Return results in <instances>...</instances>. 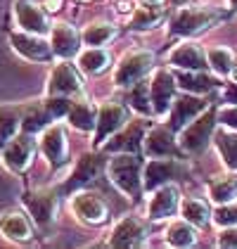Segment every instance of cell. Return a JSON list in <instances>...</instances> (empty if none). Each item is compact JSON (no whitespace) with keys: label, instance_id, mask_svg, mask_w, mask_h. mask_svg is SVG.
<instances>
[{"label":"cell","instance_id":"cell-1","mask_svg":"<svg viewBox=\"0 0 237 249\" xmlns=\"http://www.w3.org/2000/svg\"><path fill=\"white\" fill-rule=\"evenodd\" d=\"M142 161L140 154L135 152H117V157L109 159L107 164V176L109 180L117 185L131 199H140L145 192V183H142Z\"/></svg>","mask_w":237,"mask_h":249},{"label":"cell","instance_id":"cell-2","mask_svg":"<svg viewBox=\"0 0 237 249\" xmlns=\"http://www.w3.org/2000/svg\"><path fill=\"white\" fill-rule=\"evenodd\" d=\"M218 126V109L216 107H209L204 109L199 116H195L180 133H178V142L183 147V152L190 154H199L209 147V142L214 140Z\"/></svg>","mask_w":237,"mask_h":249},{"label":"cell","instance_id":"cell-3","mask_svg":"<svg viewBox=\"0 0 237 249\" xmlns=\"http://www.w3.org/2000/svg\"><path fill=\"white\" fill-rule=\"evenodd\" d=\"M220 19V12L214 7H178L169 21V36L192 38L199 31L209 29Z\"/></svg>","mask_w":237,"mask_h":249},{"label":"cell","instance_id":"cell-4","mask_svg":"<svg viewBox=\"0 0 237 249\" xmlns=\"http://www.w3.org/2000/svg\"><path fill=\"white\" fill-rule=\"evenodd\" d=\"M154 69V55L150 50H135L128 53L126 57L118 62L117 71H114V83L118 88H131L140 83L142 78H147V74Z\"/></svg>","mask_w":237,"mask_h":249},{"label":"cell","instance_id":"cell-5","mask_svg":"<svg viewBox=\"0 0 237 249\" xmlns=\"http://www.w3.org/2000/svg\"><path fill=\"white\" fill-rule=\"evenodd\" d=\"M69 207L81 223H88V226H102L109 218L107 202L90 190H76L69 199Z\"/></svg>","mask_w":237,"mask_h":249},{"label":"cell","instance_id":"cell-6","mask_svg":"<svg viewBox=\"0 0 237 249\" xmlns=\"http://www.w3.org/2000/svg\"><path fill=\"white\" fill-rule=\"evenodd\" d=\"M36 150H38V142H36L34 133H26V131H24V133L15 135L12 140H7V142L2 145V164H5L10 171L24 173L31 166Z\"/></svg>","mask_w":237,"mask_h":249},{"label":"cell","instance_id":"cell-7","mask_svg":"<svg viewBox=\"0 0 237 249\" xmlns=\"http://www.w3.org/2000/svg\"><path fill=\"white\" fill-rule=\"evenodd\" d=\"M128 124V107L121 102H102L98 107V126L93 131L95 147H102L109 135L118 133Z\"/></svg>","mask_w":237,"mask_h":249},{"label":"cell","instance_id":"cell-8","mask_svg":"<svg viewBox=\"0 0 237 249\" xmlns=\"http://www.w3.org/2000/svg\"><path fill=\"white\" fill-rule=\"evenodd\" d=\"M83 93V78L79 64H71L69 59H62L48 78V95H67L74 97Z\"/></svg>","mask_w":237,"mask_h":249},{"label":"cell","instance_id":"cell-9","mask_svg":"<svg viewBox=\"0 0 237 249\" xmlns=\"http://www.w3.org/2000/svg\"><path fill=\"white\" fill-rule=\"evenodd\" d=\"M176 88L178 81L171 69H154L152 81H150V97H152V107H154L157 116L171 112L173 100H176Z\"/></svg>","mask_w":237,"mask_h":249},{"label":"cell","instance_id":"cell-10","mask_svg":"<svg viewBox=\"0 0 237 249\" xmlns=\"http://www.w3.org/2000/svg\"><path fill=\"white\" fill-rule=\"evenodd\" d=\"M204 109H209V102L202 95H195V93H183V95H176L173 100V107L169 112V128L173 133H180L195 116H199Z\"/></svg>","mask_w":237,"mask_h":249},{"label":"cell","instance_id":"cell-11","mask_svg":"<svg viewBox=\"0 0 237 249\" xmlns=\"http://www.w3.org/2000/svg\"><path fill=\"white\" fill-rule=\"evenodd\" d=\"M180 173H183L180 157H159V159H152V161L145 164V169H142L145 190L154 192L157 188L166 185V183H173Z\"/></svg>","mask_w":237,"mask_h":249},{"label":"cell","instance_id":"cell-12","mask_svg":"<svg viewBox=\"0 0 237 249\" xmlns=\"http://www.w3.org/2000/svg\"><path fill=\"white\" fill-rule=\"evenodd\" d=\"M142 150L150 159H159V157H180L183 147L178 142L176 133L169 126H154L150 128L145 138H142Z\"/></svg>","mask_w":237,"mask_h":249},{"label":"cell","instance_id":"cell-13","mask_svg":"<svg viewBox=\"0 0 237 249\" xmlns=\"http://www.w3.org/2000/svg\"><path fill=\"white\" fill-rule=\"evenodd\" d=\"M15 19H17V26L26 34H38V36H45L50 34V21H48V15L45 10L31 2V0H17L15 2Z\"/></svg>","mask_w":237,"mask_h":249},{"label":"cell","instance_id":"cell-14","mask_svg":"<svg viewBox=\"0 0 237 249\" xmlns=\"http://www.w3.org/2000/svg\"><path fill=\"white\" fill-rule=\"evenodd\" d=\"M180 190L173 183H166L154 190V195L150 197V204H147V216L152 221H164V218H171L180 211Z\"/></svg>","mask_w":237,"mask_h":249},{"label":"cell","instance_id":"cell-15","mask_svg":"<svg viewBox=\"0 0 237 249\" xmlns=\"http://www.w3.org/2000/svg\"><path fill=\"white\" fill-rule=\"evenodd\" d=\"M10 43H12V48L19 53L21 57L29 59V62H50L55 57L50 40H43V36H38V34L19 31V34L10 36Z\"/></svg>","mask_w":237,"mask_h":249},{"label":"cell","instance_id":"cell-16","mask_svg":"<svg viewBox=\"0 0 237 249\" xmlns=\"http://www.w3.org/2000/svg\"><path fill=\"white\" fill-rule=\"evenodd\" d=\"M40 152L43 157L52 164V166H62L69 157V145H67V133L59 124H50L40 131Z\"/></svg>","mask_w":237,"mask_h":249},{"label":"cell","instance_id":"cell-17","mask_svg":"<svg viewBox=\"0 0 237 249\" xmlns=\"http://www.w3.org/2000/svg\"><path fill=\"white\" fill-rule=\"evenodd\" d=\"M169 64L176 69H190V71H204L209 69L206 50L195 40H183L176 50L169 53Z\"/></svg>","mask_w":237,"mask_h":249},{"label":"cell","instance_id":"cell-18","mask_svg":"<svg viewBox=\"0 0 237 249\" xmlns=\"http://www.w3.org/2000/svg\"><path fill=\"white\" fill-rule=\"evenodd\" d=\"M81 34L71 26V24H55L50 29V45H52V53L59 59H71L81 53Z\"/></svg>","mask_w":237,"mask_h":249},{"label":"cell","instance_id":"cell-19","mask_svg":"<svg viewBox=\"0 0 237 249\" xmlns=\"http://www.w3.org/2000/svg\"><path fill=\"white\" fill-rule=\"evenodd\" d=\"M145 242H147V230L142 226V221L133 218V216L121 218L109 235L112 247H142Z\"/></svg>","mask_w":237,"mask_h":249},{"label":"cell","instance_id":"cell-20","mask_svg":"<svg viewBox=\"0 0 237 249\" xmlns=\"http://www.w3.org/2000/svg\"><path fill=\"white\" fill-rule=\"evenodd\" d=\"M24 204L29 213L34 216V221L38 226H50L52 218H55V211H57V192L52 190H38V192H31L24 197Z\"/></svg>","mask_w":237,"mask_h":249},{"label":"cell","instance_id":"cell-21","mask_svg":"<svg viewBox=\"0 0 237 249\" xmlns=\"http://www.w3.org/2000/svg\"><path fill=\"white\" fill-rule=\"evenodd\" d=\"M102 169V159H100V154H83L79 161H76V169L74 173L67 178V183L62 185V192H67V195H74L76 190H83L95 176L100 173Z\"/></svg>","mask_w":237,"mask_h":249},{"label":"cell","instance_id":"cell-22","mask_svg":"<svg viewBox=\"0 0 237 249\" xmlns=\"http://www.w3.org/2000/svg\"><path fill=\"white\" fill-rule=\"evenodd\" d=\"M0 235L5 240H12V242H29L34 237V226H31L26 213L10 209L0 216Z\"/></svg>","mask_w":237,"mask_h":249},{"label":"cell","instance_id":"cell-23","mask_svg":"<svg viewBox=\"0 0 237 249\" xmlns=\"http://www.w3.org/2000/svg\"><path fill=\"white\" fill-rule=\"evenodd\" d=\"M173 76L178 81V88H183L185 93H195V95H206V93L216 90L218 86H220V81L216 76H209L206 69L204 71H190V69H185V71H176Z\"/></svg>","mask_w":237,"mask_h":249},{"label":"cell","instance_id":"cell-24","mask_svg":"<svg viewBox=\"0 0 237 249\" xmlns=\"http://www.w3.org/2000/svg\"><path fill=\"white\" fill-rule=\"evenodd\" d=\"M67 121H69L74 128L83 131V133H90V131H95V126H98V107H95L93 102H88V100H79V102L74 100L71 107H69Z\"/></svg>","mask_w":237,"mask_h":249},{"label":"cell","instance_id":"cell-25","mask_svg":"<svg viewBox=\"0 0 237 249\" xmlns=\"http://www.w3.org/2000/svg\"><path fill=\"white\" fill-rule=\"evenodd\" d=\"M142 126L135 124V126H123L118 133H114L112 138V142L107 145V150L109 152H140V147H142Z\"/></svg>","mask_w":237,"mask_h":249},{"label":"cell","instance_id":"cell-26","mask_svg":"<svg viewBox=\"0 0 237 249\" xmlns=\"http://www.w3.org/2000/svg\"><path fill=\"white\" fill-rule=\"evenodd\" d=\"M180 216L190 221L195 228H206L214 221V211L209 209L204 199H197V197H185L180 202Z\"/></svg>","mask_w":237,"mask_h":249},{"label":"cell","instance_id":"cell-27","mask_svg":"<svg viewBox=\"0 0 237 249\" xmlns=\"http://www.w3.org/2000/svg\"><path fill=\"white\" fill-rule=\"evenodd\" d=\"M209 199L216 202V204L237 202V173L216 176V178L209 183Z\"/></svg>","mask_w":237,"mask_h":249},{"label":"cell","instance_id":"cell-28","mask_svg":"<svg viewBox=\"0 0 237 249\" xmlns=\"http://www.w3.org/2000/svg\"><path fill=\"white\" fill-rule=\"evenodd\" d=\"M164 7L157 5V2H145V5H140L138 10L133 12V17L128 21V26L133 29V31H147V29H154L159 21L164 19Z\"/></svg>","mask_w":237,"mask_h":249},{"label":"cell","instance_id":"cell-29","mask_svg":"<svg viewBox=\"0 0 237 249\" xmlns=\"http://www.w3.org/2000/svg\"><path fill=\"white\" fill-rule=\"evenodd\" d=\"M21 119H24V107H12V105L0 107V147L17 135L21 128Z\"/></svg>","mask_w":237,"mask_h":249},{"label":"cell","instance_id":"cell-30","mask_svg":"<svg viewBox=\"0 0 237 249\" xmlns=\"http://www.w3.org/2000/svg\"><path fill=\"white\" fill-rule=\"evenodd\" d=\"M112 62V55L104 48H85L79 53V69L83 74H102Z\"/></svg>","mask_w":237,"mask_h":249},{"label":"cell","instance_id":"cell-31","mask_svg":"<svg viewBox=\"0 0 237 249\" xmlns=\"http://www.w3.org/2000/svg\"><path fill=\"white\" fill-rule=\"evenodd\" d=\"M214 142H216V150L220 159L225 161V166L237 171V131H230L223 126V131L214 133Z\"/></svg>","mask_w":237,"mask_h":249},{"label":"cell","instance_id":"cell-32","mask_svg":"<svg viewBox=\"0 0 237 249\" xmlns=\"http://www.w3.org/2000/svg\"><path fill=\"white\" fill-rule=\"evenodd\" d=\"M197 242V230L190 221H173L166 230V245L171 247H192Z\"/></svg>","mask_w":237,"mask_h":249},{"label":"cell","instance_id":"cell-33","mask_svg":"<svg viewBox=\"0 0 237 249\" xmlns=\"http://www.w3.org/2000/svg\"><path fill=\"white\" fill-rule=\"evenodd\" d=\"M206 59H209V69L216 74V76H228L235 71V55L230 48H209L206 50Z\"/></svg>","mask_w":237,"mask_h":249},{"label":"cell","instance_id":"cell-34","mask_svg":"<svg viewBox=\"0 0 237 249\" xmlns=\"http://www.w3.org/2000/svg\"><path fill=\"white\" fill-rule=\"evenodd\" d=\"M128 107H133L135 112L142 116H152L154 107H152V97H150V81H140L135 86L128 88Z\"/></svg>","mask_w":237,"mask_h":249},{"label":"cell","instance_id":"cell-35","mask_svg":"<svg viewBox=\"0 0 237 249\" xmlns=\"http://www.w3.org/2000/svg\"><path fill=\"white\" fill-rule=\"evenodd\" d=\"M114 36H117V29L112 24H90L81 31V40L88 48H104Z\"/></svg>","mask_w":237,"mask_h":249},{"label":"cell","instance_id":"cell-36","mask_svg":"<svg viewBox=\"0 0 237 249\" xmlns=\"http://www.w3.org/2000/svg\"><path fill=\"white\" fill-rule=\"evenodd\" d=\"M214 223L220 226V228L237 226V202L218 204V209H214Z\"/></svg>","mask_w":237,"mask_h":249},{"label":"cell","instance_id":"cell-37","mask_svg":"<svg viewBox=\"0 0 237 249\" xmlns=\"http://www.w3.org/2000/svg\"><path fill=\"white\" fill-rule=\"evenodd\" d=\"M218 126H225L230 131H237V105L218 109Z\"/></svg>","mask_w":237,"mask_h":249},{"label":"cell","instance_id":"cell-38","mask_svg":"<svg viewBox=\"0 0 237 249\" xmlns=\"http://www.w3.org/2000/svg\"><path fill=\"white\" fill-rule=\"evenodd\" d=\"M218 247L237 249V226H228L218 237Z\"/></svg>","mask_w":237,"mask_h":249},{"label":"cell","instance_id":"cell-39","mask_svg":"<svg viewBox=\"0 0 237 249\" xmlns=\"http://www.w3.org/2000/svg\"><path fill=\"white\" fill-rule=\"evenodd\" d=\"M45 7H48L50 12H57L59 7H62V0H45Z\"/></svg>","mask_w":237,"mask_h":249},{"label":"cell","instance_id":"cell-40","mask_svg":"<svg viewBox=\"0 0 237 249\" xmlns=\"http://www.w3.org/2000/svg\"><path fill=\"white\" fill-rule=\"evenodd\" d=\"M228 5H230L233 10H237V0H228Z\"/></svg>","mask_w":237,"mask_h":249},{"label":"cell","instance_id":"cell-41","mask_svg":"<svg viewBox=\"0 0 237 249\" xmlns=\"http://www.w3.org/2000/svg\"><path fill=\"white\" fill-rule=\"evenodd\" d=\"M142 2H157V5H161L164 0H142Z\"/></svg>","mask_w":237,"mask_h":249}]
</instances>
